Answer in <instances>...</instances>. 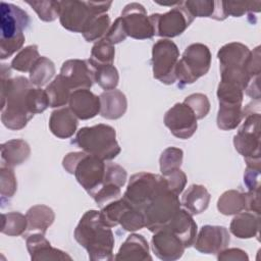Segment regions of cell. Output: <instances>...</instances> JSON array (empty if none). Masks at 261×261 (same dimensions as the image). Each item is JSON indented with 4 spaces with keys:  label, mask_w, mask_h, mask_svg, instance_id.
<instances>
[{
    "label": "cell",
    "mask_w": 261,
    "mask_h": 261,
    "mask_svg": "<svg viewBox=\"0 0 261 261\" xmlns=\"http://www.w3.org/2000/svg\"><path fill=\"white\" fill-rule=\"evenodd\" d=\"M1 121L5 127L18 130L34 116L28 108L27 96L33 84L24 76L11 79L7 64H1Z\"/></svg>",
    "instance_id": "1"
},
{
    "label": "cell",
    "mask_w": 261,
    "mask_h": 261,
    "mask_svg": "<svg viewBox=\"0 0 261 261\" xmlns=\"http://www.w3.org/2000/svg\"><path fill=\"white\" fill-rule=\"evenodd\" d=\"M75 241L84 247L93 261H110L113 257L114 236L111 227L103 223L100 212L87 211L74 229Z\"/></svg>",
    "instance_id": "2"
},
{
    "label": "cell",
    "mask_w": 261,
    "mask_h": 261,
    "mask_svg": "<svg viewBox=\"0 0 261 261\" xmlns=\"http://www.w3.org/2000/svg\"><path fill=\"white\" fill-rule=\"evenodd\" d=\"M0 8V58L6 59L22 47L30 17L19 6L11 3L1 2Z\"/></svg>",
    "instance_id": "3"
},
{
    "label": "cell",
    "mask_w": 261,
    "mask_h": 261,
    "mask_svg": "<svg viewBox=\"0 0 261 261\" xmlns=\"http://www.w3.org/2000/svg\"><path fill=\"white\" fill-rule=\"evenodd\" d=\"M72 144L104 161L112 160L120 153L115 129L104 123L82 127L77 130Z\"/></svg>",
    "instance_id": "4"
},
{
    "label": "cell",
    "mask_w": 261,
    "mask_h": 261,
    "mask_svg": "<svg viewBox=\"0 0 261 261\" xmlns=\"http://www.w3.org/2000/svg\"><path fill=\"white\" fill-rule=\"evenodd\" d=\"M62 166L68 173L74 174L77 182L90 196L103 185L106 163L94 155L84 151L68 153L62 160Z\"/></svg>",
    "instance_id": "5"
},
{
    "label": "cell",
    "mask_w": 261,
    "mask_h": 261,
    "mask_svg": "<svg viewBox=\"0 0 261 261\" xmlns=\"http://www.w3.org/2000/svg\"><path fill=\"white\" fill-rule=\"evenodd\" d=\"M111 4V1H60V23L70 32L83 33L89 22L97 15L105 14Z\"/></svg>",
    "instance_id": "6"
},
{
    "label": "cell",
    "mask_w": 261,
    "mask_h": 261,
    "mask_svg": "<svg viewBox=\"0 0 261 261\" xmlns=\"http://www.w3.org/2000/svg\"><path fill=\"white\" fill-rule=\"evenodd\" d=\"M165 179V178H164ZM180 209L178 196L164 185L143 210L145 226L152 232L165 228Z\"/></svg>",
    "instance_id": "7"
},
{
    "label": "cell",
    "mask_w": 261,
    "mask_h": 261,
    "mask_svg": "<svg viewBox=\"0 0 261 261\" xmlns=\"http://www.w3.org/2000/svg\"><path fill=\"white\" fill-rule=\"evenodd\" d=\"M210 64L211 53L206 45L195 43L188 46L175 68V76L179 82L178 87L193 84L205 75Z\"/></svg>",
    "instance_id": "8"
},
{
    "label": "cell",
    "mask_w": 261,
    "mask_h": 261,
    "mask_svg": "<svg viewBox=\"0 0 261 261\" xmlns=\"http://www.w3.org/2000/svg\"><path fill=\"white\" fill-rule=\"evenodd\" d=\"M165 179L162 175L150 172H139L130 176L123 199L134 209L143 213L156 194L164 185Z\"/></svg>",
    "instance_id": "9"
},
{
    "label": "cell",
    "mask_w": 261,
    "mask_h": 261,
    "mask_svg": "<svg viewBox=\"0 0 261 261\" xmlns=\"http://www.w3.org/2000/svg\"><path fill=\"white\" fill-rule=\"evenodd\" d=\"M260 115L259 113H250L238 134L233 137L236 150L245 157L247 166L260 167Z\"/></svg>",
    "instance_id": "10"
},
{
    "label": "cell",
    "mask_w": 261,
    "mask_h": 261,
    "mask_svg": "<svg viewBox=\"0 0 261 261\" xmlns=\"http://www.w3.org/2000/svg\"><path fill=\"white\" fill-rule=\"evenodd\" d=\"M177 46L168 39L157 41L152 48L153 75L165 85H172L176 81L175 68L178 62Z\"/></svg>",
    "instance_id": "11"
},
{
    "label": "cell",
    "mask_w": 261,
    "mask_h": 261,
    "mask_svg": "<svg viewBox=\"0 0 261 261\" xmlns=\"http://www.w3.org/2000/svg\"><path fill=\"white\" fill-rule=\"evenodd\" d=\"M149 18L154 30V36L164 38H173L182 34L194 20V16L186 8L182 1H178L168 12L155 13Z\"/></svg>",
    "instance_id": "12"
},
{
    "label": "cell",
    "mask_w": 261,
    "mask_h": 261,
    "mask_svg": "<svg viewBox=\"0 0 261 261\" xmlns=\"http://www.w3.org/2000/svg\"><path fill=\"white\" fill-rule=\"evenodd\" d=\"M125 34L128 37L138 40L150 39L154 36V30L149 16L143 5L137 2L127 4L121 11Z\"/></svg>",
    "instance_id": "13"
},
{
    "label": "cell",
    "mask_w": 261,
    "mask_h": 261,
    "mask_svg": "<svg viewBox=\"0 0 261 261\" xmlns=\"http://www.w3.org/2000/svg\"><path fill=\"white\" fill-rule=\"evenodd\" d=\"M164 124L178 139L191 138L197 129V117L184 102L176 103L164 115Z\"/></svg>",
    "instance_id": "14"
},
{
    "label": "cell",
    "mask_w": 261,
    "mask_h": 261,
    "mask_svg": "<svg viewBox=\"0 0 261 261\" xmlns=\"http://www.w3.org/2000/svg\"><path fill=\"white\" fill-rule=\"evenodd\" d=\"M72 91L79 89H90L94 82V71L88 60H66L59 73Z\"/></svg>",
    "instance_id": "15"
},
{
    "label": "cell",
    "mask_w": 261,
    "mask_h": 261,
    "mask_svg": "<svg viewBox=\"0 0 261 261\" xmlns=\"http://www.w3.org/2000/svg\"><path fill=\"white\" fill-rule=\"evenodd\" d=\"M228 230L224 226L204 225L194 242L196 250L204 254H216L229 244Z\"/></svg>",
    "instance_id": "16"
},
{
    "label": "cell",
    "mask_w": 261,
    "mask_h": 261,
    "mask_svg": "<svg viewBox=\"0 0 261 261\" xmlns=\"http://www.w3.org/2000/svg\"><path fill=\"white\" fill-rule=\"evenodd\" d=\"M151 246L154 254L163 261L179 259L186 249L182 242L167 228L154 232L151 240Z\"/></svg>",
    "instance_id": "17"
},
{
    "label": "cell",
    "mask_w": 261,
    "mask_h": 261,
    "mask_svg": "<svg viewBox=\"0 0 261 261\" xmlns=\"http://www.w3.org/2000/svg\"><path fill=\"white\" fill-rule=\"evenodd\" d=\"M68 104L77 119L87 120L100 113V98L89 89L74 90L70 95Z\"/></svg>",
    "instance_id": "18"
},
{
    "label": "cell",
    "mask_w": 261,
    "mask_h": 261,
    "mask_svg": "<svg viewBox=\"0 0 261 261\" xmlns=\"http://www.w3.org/2000/svg\"><path fill=\"white\" fill-rule=\"evenodd\" d=\"M27 249L32 260H71L65 252L53 248L46 240L44 233L34 232L25 238Z\"/></svg>",
    "instance_id": "19"
},
{
    "label": "cell",
    "mask_w": 261,
    "mask_h": 261,
    "mask_svg": "<svg viewBox=\"0 0 261 261\" xmlns=\"http://www.w3.org/2000/svg\"><path fill=\"white\" fill-rule=\"evenodd\" d=\"M114 260H130L146 261L152 260L149 253L148 242L142 234H129L120 246Z\"/></svg>",
    "instance_id": "20"
},
{
    "label": "cell",
    "mask_w": 261,
    "mask_h": 261,
    "mask_svg": "<svg viewBox=\"0 0 261 261\" xmlns=\"http://www.w3.org/2000/svg\"><path fill=\"white\" fill-rule=\"evenodd\" d=\"M165 228L173 232L186 248L191 247L196 240L197 223L194 221L192 214L186 209L180 208Z\"/></svg>",
    "instance_id": "21"
},
{
    "label": "cell",
    "mask_w": 261,
    "mask_h": 261,
    "mask_svg": "<svg viewBox=\"0 0 261 261\" xmlns=\"http://www.w3.org/2000/svg\"><path fill=\"white\" fill-rule=\"evenodd\" d=\"M77 117L70 108H60L51 113L49 128L51 133L59 139L70 138L76 130Z\"/></svg>",
    "instance_id": "22"
},
{
    "label": "cell",
    "mask_w": 261,
    "mask_h": 261,
    "mask_svg": "<svg viewBox=\"0 0 261 261\" xmlns=\"http://www.w3.org/2000/svg\"><path fill=\"white\" fill-rule=\"evenodd\" d=\"M100 114L107 119H118L126 111L127 101L125 95L119 90L104 91L100 96Z\"/></svg>",
    "instance_id": "23"
},
{
    "label": "cell",
    "mask_w": 261,
    "mask_h": 261,
    "mask_svg": "<svg viewBox=\"0 0 261 261\" xmlns=\"http://www.w3.org/2000/svg\"><path fill=\"white\" fill-rule=\"evenodd\" d=\"M251 51L247 46L241 43L232 42L222 46L217 57L220 67H246L250 58Z\"/></svg>",
    "instance_id": "24"
},
{
    "label": "cell",
    "mask_w": 261,
    "mask_h": 261,
    "mask_svg": "<svg viewBox=\"0 0 261 261\" xmlns=\"http://www.w3.org/2000/svg\"><path fill=\"white\" fill-rule=\"evenodd\" d=\"M184 5L194 17H210L216 20H223L227 17L223 1L194 0L185 1Z\"/></svg>",
    "instance_id": "25"
},
{
    "label": "cell",
    "mask_w": 261,
    "mask_h": 261,
    "mask_svg": "<svg viewBox=\"0 0 261 261\" xmlns=\"http://www.w3.org/2000/svg\"><path fill=\"white\" fill-rule=\"evenodd\" d=\"M31 154L29 144L21 139L9 140L1 145V160L3 165L14 167L23 163Z\"/></svg>",
    "instance_id": "26"
},
{
    "label": "cell",
    "mask_w": 261,
    "mask_h": 261,
    "mask_svg": "<svg viewBox=\"0 0 261 261\" xmlns=\"http://www.w3.org/2000/svg\"><path fill=\"white\" fill-rule=\"evenodd\" d=\"M210 202V194L201 185H192L184 193L181 202L185 209L192 215L204 212Z\"/></svg>",
    "instance_id": "27"
},
{
    "label": "cell",
    "mask_w": 261,
    "mask_h": 261,
    "mask_svg": "<svg viewBox=\"0 0 261 261\" xmlns=\"http://www.w3.org/2000/svg\"><path fill=\"white\" fill-rule=\"evenodd\" d=\"M229 230L239 239L255 237L259 230V214L252 211L238 213L230 222Z\"/></svg>",
    "instance_id": "28"
},
{
    "label": "cell",
    "mask_w": 261,
    "mask_h": 261,
    "mask_svg": "<svg viewBox=\"0 0 261 261\" xmlns=\"http://www.w3.org/2000/svg\"><path fill=\"white\" fill-rule=\"evenodd\" d=\"M25 216L28 220V230L44 234L55 218L53 210L46 205H35L31 207Z\"/></svg>",
    "instance_id": "29"
},
{
    "label": "cell",
    "mask_w": 261,
    "mask_h": 261,
    "mask_svg": "<svg viewBox=\"0 0 261 261\" xmlns=\"http://www.w3.org/2000/svg\"><path fill=\"white\" fill-rule=\"evenodd\" d=\"M45 92L49 100V106L52 108H57L65 106L69 102L70 95L73 91L63 80V77L60 74H58L47 86Z\"/></svg>",
    "instance_id": "30"
},
{
    "label": "cell",
    "mask_w": 261,
    "mask_h": 261,
    "mask_svg": "<svg viewBox=\"0 0 261 261\" xmlns=\"http://www.w3.org/2000/svg\"><path fill=\"white\" fill-rule=\"evenodd\" d=\"M217 209L224 215H232L246 209V194L230 190L224 192L217 202Z\"/></svg>",
    "instance_id": "31"
},
{
    "label": "cell",
    "mask_w": 261,
    "mask_h": 261,
    "mask_svg": "<svg viewBox=\"0 0 261 261\" xmlns=\"http://www.w3.org/2000/svg\"><path fill=\"white\" fill-rule=\"evenodd\" d=\"M54 73V63L49 58L41 56L30 71V82L39 88L49 83Z\"/></svg>",
    "instance_id": "32"
},
{
    "label": "cell",
    "mask_w": 261,
    "mask_h": 261,
    "mask_svg": "<svg viewBox=\"0 0 261 261\" xmlns=\"http://www.w3.org/2000/svg\"><path fill=\"white\" fill-rule=\"evenodd\" d=\"M243 115L242 105H219L217 126L223 130L233 129L240 124Z\"/></svg>",
    "instance_id": "33"
},
{
    "label": "cell",
    "mask_w": 261,
    "mask_h": 261,
    "mask_svg": "<svg viewBox=\"0 0 261 261\" xmlns=\"http://www.w3.org/2000/svg\"><path fill=\"white\" fill-rule=\"evenodd\" d=\"M28 229L27 216L19 212L2 213L1 232L10 237L22 234Z\"/></svg>",
    "instance_id": "34"
},
{
    "label": "cell",
    "mask_w": 261,
    "mask_h": 261,
    "mask_svg": "<svg viewBox=\"0 0 261 261\" xmlns=\"http://www.w3.org/2000/svg\"><path fill=\"white\" fill-rule=\"evenodd\" d=\"M91 67L93 68V71H94L95 82L103 90L110 91V90H114L117 87L119 75H118L117 69L113 64L91 65Z\"/></svg>",
    "instance_id": "35"
},
{
    "label": "cell",
    "mask_w": 261,
    "mask_h": 261,
    "mask_svg": "<svg viewBox=\"0 0 261 261\" xmlns=\"http://www.w3.org/2000/svg\"><path fill=\"white\" fill-rule=\"evenodd\" d=\"M115 49L107 39L103 38L95 43L91 51V57L88 62L91 65H105L112 64L114 60Z\"/></svg>",
    "instance_id": "36"
},
{
    "label": "cell",
    "mask_w": 261,
    "mask_h": 261,
    "mask_svg": "<svg viewBox=\"0 0 261 261\" xmlns=\"http://www.w3.org/2000/svg\"><path fill=\"white\" fill-rule=\"evenodd\" d=\"M110 28V17L107 13L97 15L83 31V36L87 42H94L103 39Z\"/></svg>",
    "instance_id": "37"
},
{
    "label": "cell",
    "mask_w": 261,
    "mask_h": 261,
    "mask_svg": "<svg viewBox=\"0 0 261 261\" xmlns=\"http://www.w3.org/2000/svg\"><path fill=\"white\" fill-rule=\"evenodd\" d=\"M37 45H30L21 49L11 61V68L20 72H30L36 61L40 58Z\"/></svg>",
    "instance_id": "38"
},
{
    "label": "cell",
    "mask_w": 261,
    "mask_h": 261,
    "mask_svg": "<svg viewBox=\"0 0 261 261\" xmlns=\"http://www.w3.org/2000/svg\"><path fill=\"white\" fill-rule=\"evenodd\" d=\"M219 105H242L243 90L236 84L220 82L217 89Z\"/></svg>",
    "instance_id": "39"
},
{
    "label": "cell",
    "mask_w": 261,
    "mask_h": 261,
    "mask_svg": "<svg viewBox=\"0 0 261 261\" xmlns=\"http://www.w3.org/2000/svg\"><path fill=\"white\" fill-rule=\"evenodd\" d=\"M17 189V181L12 167L1 165L0 167V195L1 203L4 204L13 197Z\"/></svg>",
    "instance_id": "40"
},
{
    "label": "cell",
    "mask_w": 261,
    "mask_h": 261,
    "mask_svg": "<svg viewBox=\"0 0 261 261\" xmlns=\"http://www.w3.org/2000/svg\"><path fill=\"white\" fill-rule=\"evenodd\" d=\"M128 204L123 198L114 200L102 207L100 212V218L104 224L109 227L118 225V220L121 212L125 209Z\"/></svg>",
    "instance_id": "41"
},
{
    "label": "cell",
    "mask_w": 261,
    "mask_h": 261,
    "mask_svg": "<svg viewBox=\"0 0 261 261\" xmlns=\"http://www.w3.org/2000/svg\"><path fill=\"white\" fill-rule=\"evenodd\" d=\"M182 150L175 147L166 148L159 159L160 171L162 175H166L175 169L180 168L182 162Z\"/></svg>",
    "instance_id": "42"
},
{
    "label": "cell",
    "mask_w": 261,
    "mask_h": 261,
    "mask_svg": "<svg viewBox=\"0 0 261 261\" xmlns=\"http://www.w3.org/2000/svg\"><path fill=\"white\" fill-rule=\"evenodd\" d=\"M44 21H53L60 14V1H27Z\"/></svg>",
    "instance_id": "43"
},
{
    "label": "cell",
    "mask_w": 261,
    "mask_h": 261,
    "mask_svg": "<svg viewBox=\"0 0 261 261\" xmlns=\"http://www.w3.org/2000/svg\"><path fill=\"white\" fill-rule=\"evenodd\" d=\"M118 224H120L122 228L127 231H136L138 229H142L145 227L144 215L141 211L127 205L119 216Z\"/></svg>",
    "instance_id": "44"
},
{
    "label": "cell",
    "mask_w": 261,
    "mask_h": 261,
    "mask_svg": "<svg viewBox=\"0 0 261 261\" xmlns=\"http://www.w3.org/2000/svg\"><path fill=\"white\" fill-rule=\"evenodd\" d=\"M27 103L29 111L34 115L45 111L49 106V100L45 90L41 88H31L28 92Z\"/></svg>",
    "instance_id": "45"
},
{
    "label": "cell",
    "mask_w": 261,
    "mask_h": 261,
    "mask_svg": "<svg viewBox=\"0 0 261 261\" xmlns=\"http://www.w3.org/2000/svg\"><path fill=\"white\" fill-rule=\"evenodd\" d=\"M185 104H187L195 113L197 119H202L205 117L209 110H210V103L206 95L201 93H196L188 96L185 101Z\"/></svg>",
    "instance_id": "46"
},
{
    "label": "cell",
    "mask_w": 261,
    "mask_h": 261,
    "mask_svg": "<svg viewBox=\"0 0 261 261\" xmlns=\"http://www.w3.org/2000/svg\"><path fill=\"white\" fill-rule=\"evenodd\" d=\"M125 181H126V171L123 167L113 162L106 163V170H105V177H104L103 185H113L121 188L124 186Z\"/></svg>",
    "instance_id": "47"
},
{
    "label": "cell",
    "mask_w": 261,
    "mask_h": 261,
    "mask_svg": "<svg viewBox=\"0 0 261 261\" xmlns=\"http://www.w3.org/2000/svg\"><path fill=\"white\" fill-rule=\"evenodd\" d=\"M162 176L165 178L169 190L172 191L174 194H176L178 196L184 191L186 184H187V176L180 170V168L175 169L172 172H170L166 175H162Z\"/></svg>",
    "instance_id": "48"
},
{
    "label": "cell",
    "mask_w": 261,
    "mask_h": 261,
    "mask_svg": "<svg viewBox=\"0 0 261 261\" xmlns=\"http://www.w3.org/2000/svg\"><path fill=\"white\" fill-rule=\"evenodd\" d=\"M261 2H225L226 14L232 16H242L245 12H253L254 6L260 5Z\"/></svg>",
    "instance_id": "49"
},
{
    "label": "cell",
    "mask_w": 261,
    "mask_h": 261,
    "mask_svg": "<svg viewBox=\"0 0 261 261\" xmlns=\"http://www.w3.org/2000/svg\"><path fill=\"white\" fill-rule=\"evenodd\" d=\"M126 37L127 36L125 34V30H124L122 20L119 16L110 25V28H109V30H108V32H107V34L104 38L107 39L111 44L114 45V44H117V43H120V42L124 41Z\"/></svg>",
    "instance_id": "50"
},
{
    "label": "cell",
    "mask_w": 261,
    "mask_h": 261,
    "mask_svg": "<svg viewBox=\"0 0 261 261\" xmlns=\"http://www.w3.org/2000/svg\"><path fill=\"white\" fill-rule=\"evenodd\" d=\"M259 177L260 167L247 166L246 172L244 174V182L248 188L249 192L259 191Z\"/></svg>",
    "instance_id": "51"
},
{
    "label": "cell",
    "mask_w": 261,
    "mask_h": 261,
    "mask_svg": "<svg viewBox=\"0 0 261 261\" xmlns=\"http://www.w3.org/2000/svg\"><path fill=\"white\" fill-rule=\"evenodd\" d=\"M217 259L219 261L223 260H248V256L245 251L241 249H223L220 252H218Z\"/></svg>",
    "instance_id": "52"
}]
</instances>
